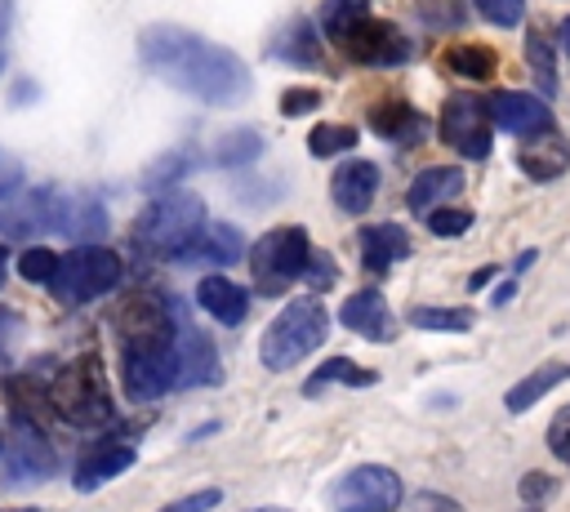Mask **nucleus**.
Returning <instances> with one entry per match:
<instances>
[{
	"label": "nucleus",
	"instance_id": "obj_1",
	"mask_svg": "<svg viewBox=\"0 0 570 512\" xmlns=\"http://www.w3.org/2000/svg\"><path fill=\"white\" fill-rule=\"evenodd\" d=\"M138 58L165 85H174V89H183L209 107L245 102L254 89L249 67L232 49H223L205 36H191L183 27H147L138 36Z\"/></svg>",
	"mask_w": 570,
	"mask_h": 512
},
{
	"label": "nucleus",
	"instance_id": "obj_2",
	"mask_svg": "<svg viewBox=\"0 0 570 512\" xmlns=\"http://www.w3.org/2000/svg\"><path fill=\"white\" fill-rule=\"evenodd\" d=\"M205 227V200L191 191L156 196L134 223V249L147 258H183Z\"/></svg>",
	"mask_w": 570,
	"mask_h": 512
},
{
	"label": "nucleus",
	"instance_id": "obj_3",
	"mask_svg": "<svg viewBox=\"0 0 570 512\" xmlns=\"http://www.w3.org/2000/svg\"><path fill=\"white\" fill-rule=\"evenodd\" d=\"M49 405L62 423L71 427H102L116 419L111 392H107V374L98 356H71L53 378H49Z\"/></svg>",
	"mask_w": 570,
	"mask_h": 512
},
{
	"label": "nucleus",
	"instance_id": "obj_4",
	"mask_svg": "<svg viewBox=\"0 0 570 512\" xmlns=\"http://www.w3.org/2000/svg\"><path fill=\"white\" fill-rule=\"evenodd\" d=\"M330 334V312L321 298H294L285 312H276V321L263 329V343H258V361L281 374V370H294L307 352H316Z\"/></svg>",
	"mask_w": 570,
	"mask_h": 512
},
{
	"label": "nucleus",
	"instance_id": "obj_5",
	"mask_svg": "<svg viewBox=\"0 0 570 512\" xmlns=\"http://www.w3.org/2000/svg\"><path fill=\"white\" fill-rule=\"evenodd\" d=\"M125 276V263L116 249L107 245H76L58 258L53 276H49V289L67 303V307H80V303H94L102 294H111Z\"/></svg>",
	"mask_w": 570,
	"mask_h": 512
},
{
	"label": "nucleus",
	"instance_id": "obj_6",
	"mask_svg": "<svg viewBox=\"0 0 570 512\" xmlns=\"http://www.w3.org/2000/svg\"><path fill=\"white\" fill-rule=\"evenodd\" d=\"M307 254H312V236L303 227H272L267 236H258L249 249V272L258 294H281L285 285H294L307 267Z\"/></svg>",
	"mask_w": 570,
	"mask_h": 512
},
{
	"label": "nucleus",
	"instance_id": "obj_7",
	"mask_svg": "<svg viewBox=\"0 0 570 512\" xmlns=\"http://www.w3.org/2000/svg\"><path fill=\"white\" fill-rule=\"evenodd\" d=\"M405 503V485L383 463H361L330 485V512H396Z\"/></svg>",
	"mask_w": 570,
	"mask_h": 512
},
{
	"label": "nucleus",
	"instance_id": "obj_8",
	"mask_svg": "<svg viewBox=\"0 0 570 512\" xmlns=\"http://www.w3.org/2000/svg\"><path fill=\"white\" fill-rule=\"evenodd\" d=\"M116 334H120V347H160V343H174L178 325L160 294L134 289L116 307Z\"/></svg>",
	"mask_w": 570,
	"mask_h": 512
},
{
	"label": "nucleus",
	"instance_id": "obj_9",
	"mask_svg": "<svg viewBox=\"0 0 570 512\" xmlns=\"http://www.w3.org/2000/svg\"><path fill=\"white\" fill-rule=\"evenodd\" d=\"M120 378L134 401H156L178 387V356L174 343L160 347H120Z\"/></svg>",
	"mask_w": 570,
	"mask_h": 512
},
{
	"label": "nucleus",
	"instance_id": "obj_10",
	"mask_svg": "<svg viewBox=\"0 0 570 512\" xmlns=\"http://www.w3.org/2000/svg\"><path fill=\"white\" fill-rule=\"evenodd\" d=\"M338 49L352 58V62H361V67H401V62H410V36L396 27V22H387V18H361L343 40H338Z\"/></svg>",
	"mask_w": 570,
	"mask_h": 512
},
{
	"label": "nucleus",
	"instance_id": "obj_11",
	"mask_svg": "<svg viewBox=\"0 0 570 512\" xmlns=\"http://www.w3.org/2000/svg\"><path fill=\"white\" fill-rule=\"evenodd\" d=\"M441 142H450L468 160H485L490 156V116H485V102L472 98V93H450L445 107H441Z\"/></svg>",
	"mask_w": 570,
	"mask_h": 512
},
{
	"label": "nucleus",
	"instance_id": "obj_12",
	"mask_svg": "<svg viewBox=\"0 0 570 512\" xmlns=\"http://www.w3.org/2000/svg\"><path fill=\"white\" fill-rule=\"evenodd\" d=\"M4 459H9L4 481H45L58 467L45 427L40 423H27V419H13V441H9V454Z\"/></svg>",
	"mask_w": 570,
	"mask_h": 512
},
{
	"label": "nucleus",
	"instance_id": "obj_13",
	"mask_svg": "<svg viewBox=\"0 0 570 512\" xmlns=\"http://www.w3.org/2000/svg\"><path fill=\"white\" fill-rule=\"evenodd\" d=\"M517 165L525 169V178L552 183L570 169V138L557 125H543V129H534L517 142Z\"/></svg>",
	"mask_w": 570,
	"mask_h": 512
},
{
	"label": "nucleus",
	"instance_id": "obj_14",
	"mask_svg": "<svg viewBox=\"0 0 570 512\" xmlns=\"http://www.w3.org/2000/svg\"><path fill=\"white\" fill-rule=\"evenodd\" d=\"M485 116H490V125H499V129L512 134V138H525V134L552 125L548 102H543L539 93H521V89H503V93H494V98L485 102Z\"/></svg>",
	"mask_w": 570,
	"mask_h": 512
},
{
	"label": "nucleus",
	"instance_id": "obj_15",
	"mask_svg": "<svg viewBox=\"0 0 570 512\" xmlns=\"http://www.w3.org/2000/svg\"><path fill=\"white\" fill-rule=\"evenodd\" d=\"M134 459H138L134 441H125V436H102V441H94V445L80 454L71 481H76V490L89 494V490H98L102 481H111V476H120L125 467H134Z\"/></svg>",
	"mask_w": 570,
	"mask_h": 512
},
{
	"label": "nucleus",
	"instance_id": "obj_16",
	"mask_svg": "<svg viewBox=\"0 0 570 512\" xmlns=\"http://www.w3.org/2000/svg\"><path fill=\"white\" fill-rule=\"evenodd\" d=\"M174 356H178V387H214L223 378L218 352L200 329H178L174 334Z\"/></svg>",
	"mask_w": 570,
	"mask_h": 512
},
{
	"label": "nucleus",
	"instance_id": "obj_17",
	"mask_svg": "<svg viewBox=\"0 0 570 512\" xmlns=\"http://www.w3.org/2000/svg\"><path fill=\"white\" fill-rule=\"evenodd\" d=\"M379 191V169L370 160H347L330 174V196L343 214H365Z\"/></svg>",
	"mask_w": 570,
	"mask_h": 512
},
{
	"label": "nucleus",
	"instance_id": "obj_18",
	"mask_svg": "<svg viewBox=\"0 0 570 512\" xmlns=\"http://www.w3.org/2000/svg\"><path fill=\"white\" fill-rule=\"evenodd\" d=\"M338 321H343L352 334L370 338V343L392 334V312H387V298H383L379 289H356V294H347L343 307H338Z\"/></svg>",
	"mask_w": 570,
	"mask_h": 512
},
{
	"label": "nucleus",
	"instance_id": "obj_19",
	"mask_svg": "<svg viewBox=\"0 0 570 512\" xmlns=\"http://www.w3.org/2000/svg\"><path fill=\"white\" fill-rule=\"evenodd\" d=\"M356 240H361V263H365V272H374V276H383L387 267H396V263L410 254V236H405V227H396V223H374V227H365Z\"/></svg>",
	"mask_w": 570,
	"mask_h": 512
},
{
	"label": "nucleus",
	"instance_id": "obj_20",
	"mask_svg": "<svg viewBox=\"0 0 570 512\" xmlns=\"http://www.w3.org/2000/svg\"><path fill=\"white\" fill-rule=\"evenodd\" d=\"M196 303H200L218 325H240L245 312H249V294H245L232 276H200Z\"/></svg>",
	"mask_w": 570,
	"mask_h": 512
},
{
	"label": "nucleus",
	"instance_id": "obj_21",
	"mask_svg": "<svg viewBox=\"0 0 570 512\" xmlns=\"http://www.w3.org/2000/svg\"><path fill=\"white\" fill-rule=\"evenodd\" d=\"M370 125L374 134H383L387 142H419L423 138V116L401 98V93H387L370 107Z\"/></svg>",
	"mask_w": 570,
	"mask_h": 512
},
{
	"label": "nucleus",
	"instance_id": "obj_22",
	"mask_svg": "<svg viewBox=\"0 0 570 512\" xmlns=\"http://www.w3.org/2000/svg\"><path fill=\"white\" fill-rule=\"evenodd\" d=\"M459 191H463V174H459L454 165H428V169L414 174V183H410V191H405V205L419 209V214H428V209L445 205V200L459 196Z\"/></svg>",
	"mask_w": 570,
	"mask_h": 512
},
{
	"label": "nucleus",
	"instance_id": "obj_23",
	"mask_svg": "<svg viewBox=\"0 0 570 512\" xmlns=\"http://www.w3.org/2000/svg\"><path fill=\"white\" fill-rule=\"evenodd\" d=\"M245 254V236L232 227V223H205L200 227V236L187 245V263H218V267H227V263H236Z\"/></svg>",
	"mask_w": 570,
	"mask_h": 512
},
{
	"label": "nucleus",
	"instance_id": "obj_24",
	"mask_svg": "<svg viewBox=\"0 0 570 512\" xmlns=\"http://www.w3.org/2000/svg\"><path fill=\"white\" fill-rule=\"evenodd\" d=\"M441 62H445V71H454L463 80H490L499 71V53L490 45H481V40H454V45H445Z\"/></svg>",
	"mask_w": 570,
	"mask_h": 512
},
{
	"label": "nucleus",
	"instance_id": "obj_25",
	"mask_svg": "<svg viewBox=\"0 0 570 512\" xmlns=\"http://www.w3.org/2000/svg\"><path fill=\"white\" fill-rule=\"evenodd\" d=\"M570 378V365H561V361H552V365H539V370H530L508 396H503V405L512 410V414H525L534 401H543L552 387H561Z\"/></svg>",
	"mask_w": 570,
	"mask_h": 512
},
{
	"label": "nucleus",
	"instance_id": "obj_26",
	"mask_svg": "<svg viewBox=\"0 0 570 512\" xmlns=\"http://www.w3.org/2000/svg\"><path fill=\"white\" fill-rule=\"evenodd\" d=\"M281 62H289V67H321V45H316V31L307 27V22H289V27H281V36L267 45Z\"/></svg>",
	"mask_w": 570,
	"mask_h": 512
},
{
	"label": "nucleus",
	"instance_id": "obj_27",
	"mask_svg": "<svg viewBox=\"0 0 570 512\" xmlns=\"http://www.w3.org/2000/svg\"><path fill=\"white\" fill-rule=\"evenodd\" d=\"M263 156V134L258 129H227L214 147V160L223 169H240V165H254Z\"/></svg>",
	"mask_w": 570,
	"mask_h": 512
},
{
	"label": "nucleus",
	"instance_id": "obj_28",
	"mask_svg": "<svg viewBox=\"0 0 570 512\" xmlns=\"http://www.w3.org/2000/svg\"><path fill=\"white\" fill-rule=\"evenodd\" d=\"M330 383L370 387V383H379V374H374V370H361V365H356V361H347V356H330L325 365H316V370H312L307 392H321V387H330Z\"/></svg>",
	"mask_w": 570,
	"mask_h": 512
},
{
	"label": "nucleus",
	"instance_id": "obj_29",
	"mask_svg": "<svg viewBox=\"0 0 570 512\" xmlns=\"http://www.w3.org/2000/svg\"><path fill=\"white\" fill-rule=\"evenodd\" d=\"M365 13H370V4H365V0H325V4H321V31L338 45V40H343V36H347Z\"/></svg>",
	"mask_w": 570,
	"mask_h": 512
},
{
	"label": "nucleus",
	"instance_id": "obj_30",
	"mask_svg": "<svg viewBox=\"0 0 570 512\" xmlns=\"http://www.w3.org/2000/svg\"><path fill=\"white\" fill-rule=\"evenodd\" d=\"M356 129L352 125H316L312 134H307V151L316 156V160H330V156H338V151H352L356 147Z\"/></svg>",
	"mask_w": 570,
	"mask_h": 512
},
{
	"label": "nucleus",
	"instance_id": "obj_31",
	"mask_svg": "<svg viewBox=\"0 0 570 512\" xmlns=\"http://www.w3.org/2000/svg\"><path fill=\"white\" fill-rule=\"evenodd\" d=\"M191 165H196V156H191L187 147L165 151V156H160V160H156V165L142 174V187H147V191H165V187H169V183H178V178H183Z\"/></svg>",
	"mask_w": 570,
	"mask_h": 512
},
{
	"label": "nucleus",
	"instance_id": "obj_32",
	"mask_svg": "<svg viewBox=\"0 0 570 512\" xmlns=\"http://www.w3.org/2000/svg\"><path fill=\"white\" fill-rule=\"evenodd\" d=\"M410 325L463 334V329H472V312H468V307H414V312H410Z\"/></svg>",
	"mask_w": 570,
	"mask_h": 512
},
{
	"label": "nucleus",
	"instance_id": "obj_33",
	"mask_svg": "<svg viewBox=\"0 0 570 512\" xmlns=\"http://www.w3.org/2000/svg\"><path fill=\"white\" fill-rule=\"evenodd\" d=\"M53 267H58V254H53V249H45V245H31V249H22V254H18V276H22V280H31V285H49Z\"/></svg>",
	"mask_w": 570,
	"mask_h": 512
},
{
	"label": "nucleus",
	"instance_id": "obj_34",
	"mask_svg": "<svg viewBox=\"0 0 570 512\" xmlns=\"http://www.w3.org/2000/svg\"><path fill=\"white\" fill-rule=\"evenodd\" d=\"M525 58H530V71L539 76V85L552 93L557 89V71H552V49H548V36L543 31H530L525 36Z\"/></svg>",
	"mask_w": 570,
	"mask_h": 512
},
{
	"label": "nucleus",
	"instance_id": "obj_35",
	"mask_svg": "<svg viewBox=\"0 0 570 512\" xmlns=\"http://www.w3.org/2000/svg\"><path fill=\"white\" fill-rule=\"evenodd\" d=\"M414 9H419V18L428 27H459L468 18V4L463 0H414Z\"/></svg>",
	"mask_w": 570,
	"mask_h": 512
},
{
	"label": "nucleus",
	"instance_id": "obj_36",
	"mask_svg": "<svg viewBox=\"0 0 570 512\" xmlns=\"http://www.w3.org/2000/svg\"><path fill=\"white\" fill-rule=\"evenodd\" d=\"M468 227H472V209H450V205L428 209V232L432 236H463Z\"/></svg>",
	"mask_w": 570,
	"mask_h": 512
},
{
	"label": "nucleus",
	"instance_id": "obj_37",
	"mask_svg": "<svg viewBox=\"0 0 570 512\" xmlns=\"http://www.w3.org/2000/svg\"><path fill=\"white\" fill-rule=\"evenodd\" d=\"M472 4H476L481 18L494 22V27H517V22L525 18V0H472Z\"/></svg>",
	"mask_w": 570,
	"mask_h": 512
},
{
	"label": "nucleus",
	"instance_id": "obj_38",
	"mask_svg": "<svg viewBox=\"0 0 570 512\" xmlns=\"http://www.w3.org/2000/svg\"><path fill=\"white\" fill-rule=\"evenodd\" d=\"M548 450H552L561 463H570V405H561V410L552 414V423H548Z\"/></svg>",
	"mask_w": 570,
	"mask_h": 512
},
{
	"label": "nucleus",
	"instance_id": "obj_39",
	"mask_svg": "<svg viewBox=\"0 0 570 512\" xmlns=\"http://www.w3.org/2000/svg\"><path fill=\"white\" fill-rule=\"evenodd\" d=\"M18 338H22V316H18L13 307H0V370L9 365V356H13Z\"/></svg>",
	"mask_w": 570,
	"mask_h": 512
},
{
	"label": "nucleus",
	"instance_id": "obj_40",
	"mask_svg": "<svg viewBox=\"0 0 570 512\" xmlns=\"http://www.w3.org/2000/svg\"><path fill=\"white\" fill-rule=\"evenodd\" d=\"M325 98H321V89H285L281 93V116H307V111H316Z\"/></svg>",
	"mask_w": 570,
	"mask_h": 512
},
{
	"label": "nucleus",
	"instance_id": "obj_41",
	"mask_svg": "<svg viewBox=\"0 0 570 512\" xmlns=\"http://www.w3.org/2000/svg\"><path fill=\"white\" fill-rule=\"evenodd\" d=\"M334 276H338V272H334V258L312 249V254H307V267H303V280H312V289H330Z\"/></svg>",
	"mask_w": 570,
	"mask_h": 512
},
{
	"label": "nucleus",
	"instance_id": "obj_42",
	"mask_svg": "<svg viewBox=\"0 0 570 512\" xmlns=\"http://www.w3.org/2000/svg\"><path fill=\"white\" fill-rule=\"evenodd\" d=\"M410 512H463L454 499H445L441 490H419L410 494Z\"/></svg>",
	"mask_w": 570,
	"mask_h": 512
},
{
	"label": "nucleus",
	"instance_id": "obj_43",
	"mask_svg": "<svg viewBox=\"0 0 570 512\" xmlns=\"http://www.w3.org/2000/svg\"><path fill=\"white\" fill-rule=\"evenodd\" d=\"M18 187H22V165L0 147V200H9Z\"/></svg>",
	"mask_w": 570,
	"mask_h": 512
},
{
	"label": "nucleus",
	"instance_id": "obj_44",
	"mask_svg": "<svg viewBox=\"0 0 570 512\" xmlns=\"http://www.w3.org/2000/svg\"><path fill=\"white\" fill-rule=\"evenodd\" d=\"M552 490H557V481H552L548 472H525V476H521V494H525L530 503H539V499H548Z\"/></svg>",
	"mask_w": 570,
	"mask_h": 512
},
{
	"label": "nucleus",
	"instance_id": "obj_45",
	"mask_svg": "<svg viewBox=\"0 0 570 512\" xmlns=\"http://www.w3.org/2000/svg\"><path fill=\"white\" fill-rule=\"evenodd\" d=\"M490 276H494V267H481V272H472L468 289H481V285H490Z\"/></svg>",
	"mask_w": 570,
	"mask_h": 512
},
{
	"label": "nucleus",
	"instance_id": "obj_46",
	"mask_svg": "<svg viewBox=\"0 0 570 512\" xmlns=\"http://www.w3.org/2000/svg\"><path fill=\"white\" fill-rule=\"evenodd\" d=\"M4 280H9V249L0 245V289H4Z\"/></svg>",
	"mask_w": 570,
	"mask_h": 512
},
{
	"label": "nucleus",
	"instance_id": "obj_47",
	"mask_svg": "<svg viewBox=\"0 0 570 512\" xmlns=\"http://www.w3.org/2000/svg\"><path fill=\"white\" fill-rule=\"evenodd\" d=\"M512 289H517L512 280H508V285H499V289H494V303H508V298H512Z\"/></svg>",
	"mask_w": 570,
	"mask_h": 512
},
{
	"label": "nucleus",
	"instance_id": "obj_48",
	"mask_svg": "<svg viewBox=\"0 0 570 512\" xmlns=\"http://www.w3.org/2000/svg\"><path fill=\"white\" fill-rule=\"evenodd\" d=\"M561 45H566V53H570V18L561 22Z\"/></svg>",
	"mask_w": 570,
	"mask_h": 512
},
{
	"label": "nucleus",
	"instance_id": "obj_49",
	"mask_svg": "<svg viewBox=\"0 0 570 512\" xmlns=\"http://www.w3.org/2000/svg\"><path fill=\"white\" fill-rule=\"evenodd\" d=\"M0 512H40V508H0Z\"/></svg>",
	"mask_w": 570,
	"mask_h": 512
},
{
	"label": "nucleus",
	"instance_id": "obj_50",
	"mask_svg": "<svg viewBox=\"0 0 570 512\" xmlns=\"http://www.w3.org/2000/svg\"><path fill=\"white\" fill-rule=\"evenodd\" d=\"M249 512H289V508H249Z\"/></svg>",
	"mask_w": 570,
	"mask_h": 512
},
{
	"label": "nucleus",
	"instance_id": "obj_51",
	"mask_svg": "<svg viewBox=\"0 0 570 512\" xmlns=\"http://www.w3.org/2000/svg\"><path fill=\"white\" fill-rule=\"evenodd\" d=\"M165 512H183V508H178V503H174V508H165Z\"/></svg>",
	"mask_w": 570,
	"mask_h": 512
},
{
	"label": "nucleus",
	"instance_id": "obj_52",
	"mask_svg": "<svg viewBox=\"0 0 570 512\" xmlns=\"http://www.w3.org/2000/svg\"><path fill=\"white\" fill-rule=\"evenodd\" d=\"M0 67H4V53H0Z\"/></svg>",
	"mask_w": 570,
	"mask_h": 512
}]
</instances>
